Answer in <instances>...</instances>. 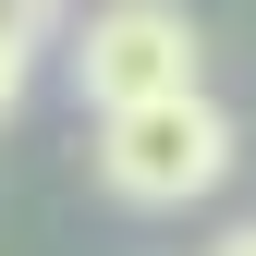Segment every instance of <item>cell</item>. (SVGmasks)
Returning a JSON list of instances; mask_svg holds the SVG:
<instances>
[{"label":"cell","instance_id":"6da1fadb","mask_svg":"<svg viewBox=\"0 0 256 256\" xmlns=\"http://www.w3.org/2000/svg\"><path fill=\"white\" fill-rule=\"evenodd\" d=\"M232 158H244V134H232V110H220L208 86L98 110V183L122 208H196V196L232 183Z\"/></svg>","mask_w":256,"mask_h":256},{"label":"cell","instance_id":"7a4b0ae2","mask_svg":"<svg viewBox=\"0 0 256 256\" xmlns=\"http://www.w3.org/2000/svg\"><path fill=\"white\" fill-rule=\"evenodd\" d=\"M74 86H86V110L208 86V37H196L183 0H110V12H86V37H74Z\"/></svg>","mask_w":256,"mask_h":256},{"label":"cell","instance_id":"277c9868","mask_svg":"<svg viewBox=\"0 0 256 256\" xmlns=\"http://www.w3.org/2000/svg\"><path fill=\"white\" fill-rule=\"evenodd\" d=\"M208 256H256V220H244V232H220V244H208Z\"/></svg>","mask_w":256,"mask_h":256},{"label":"cell","instance_id":"3957f363","mask_svg":"<svg viewBox=\"0 0 256 256\" xmlns=\"http://www.w3.org/2000/svg\"><path fill=\"white\" fill-rule=\"evenodd\" d=\"M49 12H61V0H0V122H12L24 74H37V49H49Z\"/></svg>","mask_w":256,"mask_h":256}]
</instances>
